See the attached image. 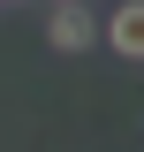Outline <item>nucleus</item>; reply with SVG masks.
<instances>
[{
  "label": "nucleus",
  "instance_id": "nucleus-1",
  "mask_svg": "<svg viewBox=\"0 0 144 152\" xmlns=\"http://www.w3.org/2000/svg\"><path fill=\"white\" fill-rule=\"evenodd\" d=\"M46 46H53V53H84V46H99V15H91L84 0H53V15H46Z\"/></svg>",
  "mask_w": 144,
  "mask_h": 152
},
{
  "label": "nucleus",
  "instance_id": "nucleus-2",
  "mask_svg": "<svg viewBox=\"0 0 144 152\" xmlns=\"http://www.w3.org/2000/svg\"><path fill=\"white\" fill-rule=\"evenodd\" d=\"M106 46L121 61H144V0H121V8L106 15Z\"/></svg>",
  "mask_w": 144,
  "mask_h": 152
}]
</instances>
